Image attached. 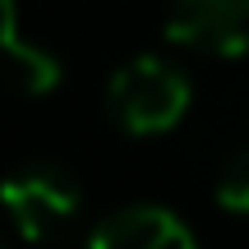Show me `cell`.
Segmentation results:
<instances>
[{
    "mask_svg": "<svg viewBox=\"0 0 249 249\" xmlns=\"http://www.w3.org/2000/svg\"><path fill=\"white\" fill-rule=\"evenodd\" d=\"M166 37L185 51L235 60L249 51V0H171Z\"/></svg>",
    "mask_w": 249,
    "mask_h": 249,
    "instance_id": "obj_3",
    "label": "cell"
},
{
    "mask_svg": "<svg viewBox=\"0 0 249 249\" xmlns=\"http://www.w3.org/2000/svg\"><path fill=\"white\" fill-rule=\"evenodd\" d=\"M0 208L28 245H60L83 217V189L65 166L37 161L0 180Z\"/></svg>",
    "mask_w": 249,
    "mask_h": 249,
    "instance_id": "obj_2",
    "label": "cell"
},
{
    "mask_svg": "<svg viewBox=\"0 0 249 249\" xmlns=\"http://www.w3.org/2000/svg\"><path fill=\"white\" fill-rule=\"evenodd\" d=\"M0 249H9V245H5V235H0Z\"/></svg>",
    "mask_w": 249,
    "mask_h": 249,
    "instance_id": "obj_8",
    "label": "cell"
},
{
    "mask_svg": "<svg viewBox=\"0 0 249 249\" xmlns=\"http://www.w3.org/2000/svg\"><path fill=\"white\" fill-rule=\"evenodd\" d=\"M107 102L124 134L148 139V134L176 129L180 116L189 111V102H194V88H189L180 65L161 60V55H134L111 74Z\"/></svg>",
    "mask_w": 249,
    "mask_h": 249,
    "instance_id": "obj_1",
    "label": "cell"
},
{
    "mask_svg": "<svg viewBox=\"0 0 249 249\" xmlns=\"http://www.w3.org/2000/svg\"><path fill=\"white\" fill-rule=\"evenodd\" d=\"M14 0H0V55L9 51V46L18 42V23H14Z\"/></svg>",
    "mask_w": 249,
    "mask_h": 249,
    "instance_id": "obj_7",
    "label": "cell"
},
{
    "mask_svg": "<svg viewBox=\"0 0 249 249\" xmlns=\"http://www.w3.org/2000/svg\"><path fill=\"white\" fill-rule=\"evenodd\" d=\"M0 60H5L9 79H14L23 92H33V97H46V92L60 83V60H55L46 46H33V42H23V37H18Z\"/></svg>",
    "mask_w": 249,
    "mask_h": 249,
    "instance_id": "obj_5",
    "label": "cell"
},
{
    "mask_svg": "<svg viewBox=\"0 0 249 249\" xmlns=\"http://www.w3.org/2000/svg\"><path fill=\"white\" fill-rule=\"evenodd\" d=\"M213 194L226 213L235 217H249V143L235 148L231 157L217 166V180H213Z\"/></svg>",
    "mask_w": 249,
    "mask_h": 249,
    "instance_id": "obj_6",
    "label": "cell"
},
{
    "mask_svg": "<svg viewBox=\"0 0 249 249\" xmlns=\"http://www.w3.org/2000/svg\"><path fill=\"white\" fill-rule=\"evenodd\" d=\"M83 249H198V240L171 208L134 203L102 217Z\"/></svg>",
    "mask_w": 249,
    "mask_h": 249,
    "instance_id": "obj_4",
    "label": "cell"
}]
</instances>
